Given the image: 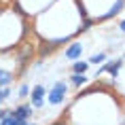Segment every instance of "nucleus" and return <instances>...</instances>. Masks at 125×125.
I'll return each mask as SVG.
<instances>
[{
	"label": "nucleus",
	"instance_id": "f257e3e1",
	"mask_svg": "<svg viewBox=\"0 0 125 125\" xmlns=\"http://www.w3.org/2000/svg\"><path fill=\"white\" fill-rule=\"evenodd\" d=\"M66 91H68V85L64 83V81H57V83H55V85L51 87L49 95H47L49 104H53V106L64 104V100H66Z\"/></svg>",
	"mask_w": 125,
	"mask_h": 125
},
{
	"label": "nucleus",
	"instance_id": "f03ea898",
	"mask_svg": "<svg viewBox=\"0 0 125 125\" xmlns=\"http://www.w3.org/2000/svg\"><path fill=\"white\" fill-rule=\"evenodd\" d=\"M32 112H34L32 104H21V106H17V108H13V110H9V117L17 119L21 123H28L30 117H32Z\"/></svg>",
	"mask_w": 125,
	"mask_h": 125
},
{
	"label": "nucleus",
	"instance_id": "7ed1b4c3",
	"mask_svg": "<svg viewBox=\"0 0 125 125\" xmlns=\"http://www.w3.org/2000/svg\"><path fill=\"white\" fill-rule=\"evenodd\" d=\"M30 104H32V108H42V104H45V87L42 85H36L30 91Z\"/></svg>",
	"mask_w": 125,
	"mask_h": 125
},
{
	"label": "nucleus",
	"instance_id": "20e7f679",
	"mask_svg": "<svg viewBox=\"0 0 125 125\" xmlns=\"http://www.w3.org/2000/svg\"><path fill=\"white\" fill-rule=\"evenodd\" d=\"M123 9H125V0H115V4H112L106 13H102L98 19H93V21H106V19H110V17H115V15H119Z\"/></svg>",
	"mask_w": 125,
	"mask_h": 125
},
{
	"label": "nucleus",
	"instance_id": "39448f33",
	"mask_svg": "<svg viewBox=\"0 0 125 125\" xmlns=\"http://www.w3.org/2000/svg\"><path fill=\"white\" fill-rule=\"evenodd\" d=\"M121 66H123V59H112V62H108L106 66H102L100 72H108L112 79H115V76L119 74V70H121Z\"/></svg>",
	"mask_w": 125,
	"mask_h": 125
},
{
	"label": "nucleus",
	"instance_id": "423d86ee",
	"mask_svg": "<svg viewBox=\"0 0 125 125\" xmlns=\"http://www.w3.org/2000/svg\"><path fill=\"white\" fill-rule=\"evenodd\" d=\"M81 53H83V45H81V42H72V45L64 51V57L66 59H79Z\"/></svg>",
	"mask_w": 125,
	"mask_h": 125
},
{
	"label": "nucleus",
	"instance_id": "0eeeda50",
	"mask_svg": "<svg viewBox=\"0 0 125 125\" xmlns=\"http://www.w3.org/2000/svg\"><path fill=\"white\" fill-rule=\"evenodd\" d=\"M13 81H15V74L11 72V70H4V68H0V89L9 87Z\"/></svg>",
	"mask_w": 125,
	"mask_h": 125
},
{
	"label": "nucleus",
	"instance_id": "6e6552de",
	"mask_svg": "<svg viewBox=\"0 0 125 125\" xmlns=\"http://www.w3.org/2000/svg\"><path fill=\"white\" fill-rule=\"evenodd\" d=\"M87 68H89V62H74L72 70H74V74H85Z\"/></svg>",
	"mask_w": 125,
	"mask_h": 125
},
{
	"label": "nucleus",
	"instance_id": "1a4fd4ad",
	"mask_svg": "<svg viewBox=\"0 0 125 125\" xmlns=\"http://www.w3.org/2000/svg\"><path fill=\"white\" fill-rule=\"evenodd\" d=\"M70 83H72L74 87H81V85L87 83V76L85 74H72V76H70Z\"/></svg>",
	"mask_w": 125,
	"mask_h": 125
},
{
	"label": "nucleus",
	"instance_id": "9d476101",
	"mask_svg": "<svg viewBox=\"0 0 125 125\" xmlns=\"http://www.w3.org/2000/svg\"><path fill=\"white\" fill-rule=\"evenodd\" d=\"M104 59H106V53H95V55H91L89 64H95V66H98V64H102V62H104Z\"/></svg>",
	"mask_w": 125,
	"mask_h": 125
},
{
	"label": "nucleus",
	"instance_id": "9b49d317",
	"mask_svg": "<svg viewBox=\"0 0 125 125\" xmlns=\"http://www.w3.org/2000/svg\"><path fill=\"white\" fill-rule=\"evenodd\" d=\"M0 125H26V123H21V121H17V119H13V117H7V119L0 121Z\"/></svg>",
	"mask_w": 125,
	"mask_h": 125
},
{
	"label": "nucleus",
	"instance_id": "f8f14e48",
	"mask_svg": "<svg viewBox=\"0 0 125 125\" xmlns=\"http://www.w3.org/2000/svg\"><path fill=\"white\" fill-rule=\"evenodd\" d=\"M91 26H93V19H85V21H83V26L79 28V32H85V30H89Z\"/></svg>",
	"mask_w": 125,
	"mask_h": 125
},
{
	"label": "nucleus",
	"instance_id": "ddd939ff",
	"mask_svg": "<svg viewBox=\"0 0 125 125\" xmlns=\"http://www.w3.org/2000/svg\"><path fill=\"white\" fill-rule=\"evenodd\" d=\"M9 95H11V91H9V87H4V89H0V104H2V102H4V100H7Z\"/></svg>",
	"mask_w": 125,
	"mask_h": 125
},
{
	"label": "nucleus",
	"instance_id": "4468645a",
	"mask_svg": "<svg viewBox=\"0 0 125 125\" xmlns=\"http://www.w3.org/2000/svg\"><path fill=\"white\" fill-rule=\"evenodd\" d=\"M28 93H30V87H28V85H21V89H19V98H26Z\"/></svg>",
	"mask_w": 125,
	"mask_h": 125
},
{
	"label": "nucleus",
	"instance_id": "2eb2a0df",
	"mask_svg": "<svg viewBox=\"0 0 125 125\" xmlns=\"http://www.w3.org/2000/svg\"><path fill=\"white\" fill-rule=\"evenodd\" d=\"M7 117H9V110H2V108H0V121L7 119Z\"/></svg>",
	"mask_w": 125,
	"mask_h": 125
},
{
	"label": "nucleus",
	"instance_id": "dca6fc26",
	"mask_svg": "<svg viewBox=\"0 0 125 125\" xmlns=\"http://www.w3.org/2000/svg\"><path fill=\"white\" fill-rule=\"evenodd\" d=\"M51 125H68V123L64 121V119H57V121H55V123H51Z\"/></svg>",
	"mask_w": 125,
	"mask_h": 125
},
{
	"label": "nucleus",
	"instance_id": "f3484780",
	"mask_svg": "<svg viewBox=\"0 0 125 125\" xmlns=\"http://www.w3.org/2000/svg\"><path fill=\"white\" fill-rule=\"evenodd\" d=\"M119 28H121V32H125V19L121 21V23H119Z\"/></svg>",
	"mask_w": 125,
	"mask_h": 125
},
{
	"label": "nucleus",
	"instance_id": "a211bd4d",
	"mask_svg": "<svg viewBox=\"0 0 125 125\" xmlns=\"http://www.w3.org/2000/svg\"><path fill=\"white\" fill-rule=\"evenodd\" d=\"M26 125H34V123H26Z\"/></svg>",
	"mask_w": 125,
	"mask_h": 125
}]
</instances>
